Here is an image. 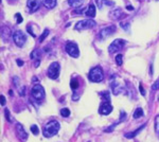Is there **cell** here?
I'll return each instance as SVG.
<instances>
[{"label": "cell", "instance_id": "obj_1", "mask_svg": "<svg viewBox=\"0 0 159 142\" xmlns=\"http://www.w3.org/2000/svg\"><path fill=\"white\" fill-rule=\"evenodd\" d=\"M60 127V125L57 121H55V120L50 121V122H48L47 124L45 125V127H44V131H43L44 136H45L46 138L53 137V136H55L56 134L58 133Z\"/></svg>", "mask_w": 159, "mask_h": 142}, {"label": "cell", "instance_id": "obj_14", "mask_svg": "<svg viewBox=\"0 0 159 142\" xmlns=\"http://www.w3.org/2000/svg\"><path fill=\"white\" fill-rule=\"evenodd\" d=\"M97 5H98V8H99L100 10H102L105 7H112L114 2L109 1V0H97Z\"/></svg>", "mask_w": 159, "mask_h": 142}, {"label": "cell", "instance_id": "obj_15", "mask_svg": "<svg viewBox=\"0 0 159 142\" xmlns=\"http://www.w3.org/2000/svg\"><path fill=\"white\" fill-rule=\"evenodd\" d=\"M121 15H122V10L121 9H116L109 13L110 18H112V19H119Z\"/></svg>", "mask_w": 159, "mask_h": 142}, {"label": "cell", "instance_id": "obj_25", "mask_svg": "<svg viewBox=\"0 0 159 142\" xmlns=\"http://www.w3.org/2000/svg\"><path fill=\"white\" fill-rule=\"evenodd\" d=\"M122 58H123V56H122V54H118V55L116 56V62H117V64L119 65V66H121L122 65Z\"/></svg>", "mask_w": 159, "mask_h": 142}, {"label": "cell", "instance_id": "obj_6", "mask_svg": "<svg viewBox=\"0 0 159 142\" xmlns=\"http://www.w3.org/2000/svg\"><path fill=\"white\" fill-rule=\"evenodd\" d=\"M32 97L37 101H43L46 97L45 89L41 85H35L32 88Z\"/></svg>", "mask_w": 159, "mask_h": 142}, {"label": "cell", "instance_id": "obj_12", "mask_svg": "<svg viewBox=\"0 0 159 142\" xmlns=\"http://www.w3.org/2000/svg\"><path fill=\"white\" fill-rule=\"evenodd\" d=\"M112 111V106L109 104V102H104V103H102L99 108V112L101 115H104V116H107V115H109Z\"/></svg>", "mask_w": 159, "mask_h": 142}, {"label": "cell", "instance_id": "obj_28", "mask_svg": "<svg viewBox=\"0 0 159 142\" xmlns=\"http://www.w3.org/2000/svg\"><path fill=\"white\" fill-rule=\"evenodd\" d=\"M120 26L122 27V28H124L125 31H128V29H129V24H123V22H121Z\"/></svg>", "mask_w": 159, "mask_h": 142}, {"label": "cell", "instance_id": "obj_21", "mask_svg": "<svg viewBox=\"0 0 159 142\" xmlns=\"http://www.w3.org/2000/svg\"><path fill=\"white\" fill-rule=\"evenodd\" d=\"M70 86H71V89H72V90H76V89L79 88V82H77L75 79H73V80H71V82H70Z\"/></svg>", "mask_w": 159, "mask_h": 142}, {"label": "cell", "instance_id": "obj_35", "mask_svg": "<svg viewBox=\"0 0 159 142\" xmlns=\"http://www.w3.org/2000/svg\"><path fill=\"white\" fill-rule=\"evenodd\" d=\"M127 10H134V8L131 7V5H128V7H127Z\"/></svg>", "mask_w": 159, "mask_h": 142}, {"label": "cell", "instance_id": "obj_11", "mask_svg": "<svg viewBox=\"0 0 159 142\" xmlns=\"http://www.w3.org/2000/svg\"><path fill=\"white\" fill-rule=\"evenodd\" d=\"M112 93L115 95H122V93H125V88L123 87L122 84L118 82H114L112 83Z\"/></svg>", "mask_w": 159, "mask_h": 142}, {"label": "cell", "instance_id": "obj_3", "mask_svg": "<svg viewBox=\"0 0 159 142\" xmlns=\"http://www.w3.org/2000/svg\"><path fill=\"white\" fill-rule=\"evenodd\" d=\"M97 26V22L92 19H84L79 21L75 24L74 29L77 31H82V30H88V29H92Z\"/></svg>", "mask_w": 159, "mask_h": 142}, {"label": "cell", "instance_id": "obj_4", "mask_svg": "<svg viewBox=\"0 0 159 142\" xmlns=\"http://www.w3.org/2000/svg\"><path fill=\"white\" fill-rule=\"evenodd\" d=\"M60 64H58V63H56V62H54V63H52V64L49 66L48 71H47V74H48V76H49L50 79H52V80H55V79H57L58 76H60Z\"/></svg>", "mask_w": 159, "mask_h": 142}, {"label": "cell", "instance_id": "obj_23", "mask_svg": "<svg viewBox=\"0 0 159 142\" xmlns=\"http://www.w3.org/2000/svg\"><path fill=\"white\" fill-rule=\"evenodd\" d=\"M31 131H32V134L33 135H38L39 134V131H38V127H37V125H32V126H31Z\"/></svg>", "mask_w": 159, "mask_h": 142}, {"label": "cell", "instance_id": "obj_18", "mask_svg": "<svg viewBox=\"0 0 159 142\" xmlns=\"http://www.w3.org/2000/svg\"><path fill=\"white\" fill-rule=\"evenodd\" d=\"M86 14L88 17H95L96 16V7L93 5H90L86 10Z\"/></svg>", "mask_w": 159, "mask_h": 142}, {"label": "cell", "instance_id": "obj_30", "mask_svg": "<svg viewBox=\"0 0 159 142\" xmlns=\"http://www.w3.org/2000/svg\"><path fill=\"white\" fill-rule=\"evenodd\" d=\"M5 117H7L8 121H11V118H10V111H9V109H8V108H5Z\"/></svg>", "mask_w": 159, "mask_h": 142}, {"label": "cell", "instance_id": "obj_22", "mask_svg": "<svg viewBox=\"0 0 159 142\" xmlns=\"http://www.w3.org/2000/svg\"><path fill=\"white\" fill-rule=\"evenodd\" d=\"M60 115H62V117H64V118H67V117L70 116V110H69L68 108H63V109L60 110Z\"/></svg>", "mask_w": 159, "mask_h": 142}, {"label": "cell", "instance_id": "obj_13", "mask_svg": "<svg viewBox=\"0 0 159 142\" xmlns=\"http://www.w3.org/2000/svg\"><path fill=\"white\" fill-rule=\"evenodd\" d=\"M41 2V0H28L27 5H28V9L30 10L31 13H34V12H36L39 9Z\"/></svg>", "mask_w": 159, "mask_h": 142}, {"label": "cell", "instance_id": "obj_7", "mask_svg": "<svg viewBox=\"0 0 159 142\" xmlns=\"http://www.w3.org/2000/svg\"><path fill=\"white\" fill-rule=\"evenodd\" d=\"M13 40L18 47H22L27 41V36L22 31L17 30V31H15L13 34Z\"/></svg>", "mask_w": 159, "mask_h": 142}, {"label": "cell", "instance_id": "obj_8", "mask_svg": "<svg viewBox=\"0 0 159 142\" xmlns=\"http://www.w3.org/2000/svg\"><path fill=\"white\" fill-rule=\"evenodd\" d=\"M66 51H67V53H68L70 56H72V57H79V55H80L79 47H77L76 44L72 43V41H69V43H67Z\"/></svg>", "mask_w": 159, "mask_h": 142}, {"label": "cell", "instance_id": "obj_5", "mask_svg": "<svg viewBox=\"0 0 159 142\" xmlns=\"http://www.w3.org/2000/svg\"><path fill=\"white\" fill-rule=\"evenodd\" d=\"M124 45H125V41L123 40V39H120V38L115 39L109 45V47H108V52H109L110 54L117 53V52L121 51V50L123 49Z\"/></svg>", "mask_w": 159, "mask_h": 142}, {"label": "cell", "instance_id": "obj_9", "mask_svg": "<svg viewBox=\"0 0 159 142\" xmlns=\"http://www.w3.org/2000/svg\"><path fill=\"white\" fill-rule=\"evenodd\" d=\"M115 31H116V27L115 26H109V27H106V28H103L99 33V39L103 40V39L107 38V37L112 36L115 33Z\"/></svg>", "mask_w": 159, "mask_h": 142}, {"label": "cell", "instance_id": "obj_2", "mask_svg": "<svg viewBox=\"0 0 159 142\" xmlns=\"http://www.w3.org/2000/svg\"><path fill=\"white\" fill-rule=\"evenodd\" d=\"M88 78H89V80L93 83L102 82V80H103V78H104L103 71H102V69L100 68V67H95V68H92L89 71Z\"/></svg>", "mask_w": 159, "mask_h": 142}, {"label": "cell", "instance_id": "obj_10", "mask_svg": "<svg viewBox=\"0 0 159 142\" xmlns=\"http://www.w3.org/2000/svg\"><path fill=\"white\" fill-rule=\"evenodd\" d=\"M16 135H17V137L19 138L20 140H22V141H26V140L28 139V134L26 133L24 126H22L21 124H19V123L16 124Z\"/></svg>", "mask_w": 159, "mask_h": 142}, {"label": "cell", "instance_id": "obj_34", "mask_svg": "<svg viewBox=\"0 0 159 142\" xmlns=\"http://www.w3.org/2000/svg\"><path fill=\"white\" fill-rule=\"evenodd\" d=\"M39 64H41V62H39V60H36V62H35V67H38Z\"/></svg>", "mask_w": 159, "mask_h": 142}, {"label": "cell", "instance_id": "obj_29", "mask_svg": "<svg viewBox=\"0 0 159 142\" xmlns=\"http://www.w3.org/2000/svg\"><path fill=\"white\" fill-rule=\"evenodd\" d=\"M152 88H153V90H157V89H159V81L158 82L154 83V85L152 86Z\"/></svg>", "mask_w": 159, "mask_h": 142}, {"label": "cell", "instance_id": "obj_17", "mask_svg": "<svg viewBox=\"0 0 159 142\" xmlns=\"http://www.w3.org/2000/svg\"><path fill=\"white\" fill-rule=\"evenodd\" d=\"M43 2H44V5L49 10L53 9L56 5V0H43Z\"/></svg>", "mask_w": 159, "mask_h": 142}, {"label": "cell", "instance_id": "obj_26", "mask_svg": "<svg viewBox=\"0 0 159 142\" xmlns=\"http://www.w3.org/2000/svg\"><path fill=\"white\" fill-rule=\"evenodd\" d=\"M155 127H156V133L159 135V116H157L155 119Z\"/></svg>", "mask_w": 159, "mask_h": 142}, {"label": "cell", "instance_id": "obj_24", "mask_svg": "<svg viewBox=\"0 0 159 142\" xmlns=\"http://www.w3.org/2000/svg\"><path fill=\"white\" fill-rule=\"evenodd\" d=\"M48 34H49V30H48V29H46V30L44 31V33H43V34L41 35V38H39V41H41H41H44V40H45V38L48 36Z\"/></svg>", "mask_w": 159, "mask_h": 142}, {"label": "cell", "instance_id": "obj_31", "mask_svg": "<svg viewBox=\"0 0 159 142\" xmlns=\"http://www.w3.org/2000/svg\"><path fill=\"white\" fill-rule=\"evenodd\" d=\"M0 99H1V105L5 106V95H0Z\"/></svg>", "mask_w": 159, "mask_h": 142}, {"label": "cell", "instance_id": "obj_33", "mask_svg": "<svg viewBox=\"0 0 159 142\" xmlns=\"http://www.w3.org/2000/svg\"><path fill=\"white\" fill-rule=\"evenodd\" d=\"M16 62H17V65H18V66H24V62H22V60H16Z\"/></svg>", "mask_w": 159, "mask_h": 142}, {"label": "cell", "instance_id": "obj_27", "mask_svg": "<svg viewBox=\"0 0 159 142\" xmlns=\"http://www.w3.org/2000/svg\"><path fill=\"white\" fill-rule=\"evenodd\" d=\"M15 17H16V21H17V24H21L22 21H24V18H22V16L20 15L19 13H17V14H15Z\"/></svg>", "mask_w": 159, "mask_h": 142}, {"label": "cell", "instance_id": "obj_16", "mask_svg": "<svg viewBox=\"0 0 159 142\" xmlns=\"http://www.w3.org/2000/svg\"><path fill=\"white\" fill-rule=\"evenodd\" d=\"M145 127V125H142L141 127H139V128H137L136 129L135 131H133V133H127V134H125V138H128V139H131V138H134V137H136V136L138 135V134L140 133V131H142V129Z\"/></svg>", "mask_w": 159, "mask_h": 142}, {"label": "cell", "instance_id": "obj_32", "mask_svg": "<svg viewBox=\"0 0 159 142\" xmlns=\"http://www.w3.org/2000/svg\"><path fill=\"white\" fill-rule=\"evenodd\" d=\"M139 90H140V92H141L142 95H145V91H144V89H143V87H142L141 84L139 85Z\"/></svg>", "mask_w": 159, "mask_h": 142}, {"label": "cell", "instance_id": "obj_20", "mask_svg": "<svg viewBox=\"0 0 159 142\" xmlns=\"http://www.w3.org/2000/svg\"><path fill=\"white\" fill-rule=\"evenodd\" d=\"M143 116V109L142 108H137V109L135 110V112H134V118L135 119H138V118H140V117H142Z\"/></svg>", "mask_w": 159, "mask_h": 142}, {"label": "cell", "instance_id": "obj_19", "mask_svg": "<svg viewBox=\"0 0 159 142\" xmlns=\"http://www.w3.org/2000/svg\"><path fill=\"white\" fill-rule=\"evenodd\" d=\"M68 3L70 7L72 8H77L80 5H82L84 3V0H68Z\"/></svg>", "mask_w": 159, "mask_h": 142}]
</instances>
